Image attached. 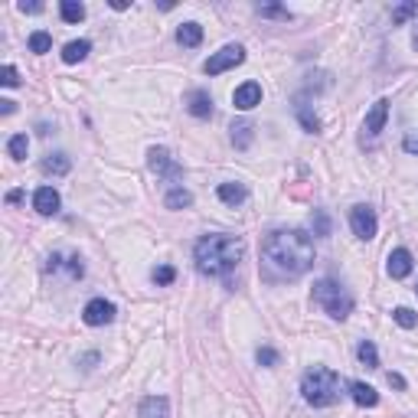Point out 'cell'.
Returning <instances> with one entry per match:
<instances>
[{
	"label": "cell",
	"instance_id": "6da1fadb",
	"mask_svg": "<svg viewBox=\"0 0 418 418\" xmlns=\"http://www.w3.org/2000/svg\"><path fill=\"white\" fill-rule=\"evenodd\" d=\"M262 265L268 278H301L314 268V239L304 229H274L262 242Z\"/></svg>",
	"mask_w": 418,
	"mask_h": 418
},
{
	"label": "cell",
	"instance_id": "7a4b0ae2",
	"mask_svg": "<svg viewBox=\"0 0 418 418\" xmlns=\"http://www.w3.org/2000/svg\"><path fill=\"white\" fill-rule=\"evenodd\" d=\"M242 255H245V242L239 235H225V232L203 235L193 249L196 272L209 274V278H229V272L242 262Z\"/></svg>",
	"mask_w": 418,
	"mask_h": 418
},
{
	"label": "cell",
	"instance_id": "3957f363",
	"mask_svg": "<svg viewBox=\"0 0 418 418\" xmlns=\"http://www.w3.org/2000/svg\"><path fill=\"white\" fill-rule=\"evenodd\" d=\"M301 395L314 409H327V405H333L343 395V379L333 370H327V366H314L301 379Z\"/></svg>",
	"mask_w": 418,
	"mask_h": 418
},
{
	"label": "cell",
	"instance_id": "277c9868",
	"mask_svg": "<svg viewBox=\"0 0 418 418\" xmlns=\"http://www.w3.org/2000/svg\"><path fill=\"white\" fill-rule=\"evenodd\" d=\"M314 301H317L333 321H346V317L353 314V294L340 282H333V278H321V282L314 284Z\"/></svg>",
	"mask_w": 418,
	"mask_h": 418
},
{
	"label": "cell",
	"instance_id": "5b68a950",
	"mask_svg": "<svg viewBox=\"0 0 418 418\" xmlns=\"http://www.w3.org/2000/svg\"><path fill=\"white\" fill-rule=\"evenodd\" d=\"M245 63V49L239 46V43H229V46H223L219 53H213V56L203 63V73L206 75H223L225 69H235V65Z\"/></svg>",
	"mask_w": 418,
	"mask_h": 418
},
{
	"label": "cell",
	"instance_id": "8992f818",
	"mask_svg": "<svg viewBox=\"0 0 418 418\" xmlns=\"http://www.w3.org/2000/svg\"><path fill=\"white\" fill-rule=\"evenodd\" d=\"M350 225H353V235L363 242L376 239V229H379V219H376V209L366 206V203H356L350 209Z\"/></svg>",
	"mask_w": 418,
	"mask_h": 418
},
{
	"label": "cell",
	"instance_id": "52a82bcc",
	"mask_svg": "<svg viewBox=\"0 0 418 418\" xmlns=\"http://www.w3.org/2000/svg\"><path fill=\"white\" fill-rule=\"evenodd\" d=\"M147 167H151L157 177H167V180H180V177H183V167L170 157L167 147H151V151H147Z\"/></svg>",
	"mask_w": 418,
	"mask_h": 418
},
{
	"label": "cell",
	"instance_id": "ba28073f",
	"mask_svg": "<svg viewBox=\"0 0 418 418\" xmlns=\"http://www.w3.org/2000/svg\"><path fill=\"white\" fill-rule=\"evenodd\" d=\"M386 118H389V98H379V102L370 108L366 121H363V144H373V141L382 134V128H386Z\"/></svg>",
	"mask_w": 418,
	"mask_h": 418
},
{
	"label": "cell",
	"instance_id": "9c48e42d",
	"mask_svg": "<svg viewBox=\"0 0 418 418\" xmlns=\"http://www.w3.org/2000/svg\"><path fill=\"white\" fill-rule=\"evenodd\" d=\"M82 321L89 323V327H104V323L114 321V304L104 298H95L85 304V311H82Z\"/></svg>",
	"mask_w": 418,
	"mask_h": 418
},
{
	"label": "cell",
	"instance_id": "30bf717a",
	"mask_svg": "<svg viewBox=\"0 0 418 418\" xmlns=\"http://www.w3.org/2000/svg\"><path fill=\"white\" fill-rule=\"evenodd\" d=\"M412 268H415V262H412V252L409 249H392V252H389V262H386L389 278L402 282V278H409V274H412Z\"/></svg>",
	"mask_w": 418,
	"mask_h": 418
},
{
	"label": "cell",
	"instance_id": "8fae6325",
	"mask_svg": "<svg viewBox=\"0 0 418 418\" xmlns=\"http://www.w3.org/2000/svg\"><path fill=\"white\" fill-rule=\"evenodd\" d=\"M232 104L239 112H252L255 104H262V85L258 82H242L239 89L232 92Z\"/></svg>",
	"mask_w": 418,
	"mask_h": 418
},
{
	"label": "cell",
	"instance_id": "7c38bea8",
	"mask_svg": "<svg viewBox=\"0 0 418 418\" xmlns=\"http://www.w3.org/2000/svg\"><path fill=\"white\" fill-rule=\"evenodd\" d=\"M59 193L53 190V186H40L36 193H33V209L40 213V216H56L59 213Z\"/></svg>",
	"mask_w": 418,
	"mask_h": 418
},
{
	"label": "cell",
	"instance_id": "4fadbf2b",
	"mask_svg": "<svg viewBox=\"0 0 418 418\" xmlns=\"http://www.w3.org/2000/svg\"><path fill=\"white\" fill-rule=\"evenodd\" d=\"M186 112L193 114V118H209V114H213V98H209V92H203V89L190 92V98H186Z\"/></svg>",
	"mask_w": 418,
	"mask_h": 418
},
{
	"label": "cell",
	"instance_id": "5bb4252c",
	"mask_svg": "<svg viewBox=\"0 0 418 418\" xmlns=\"http://www.w3.org/2000/svg\"><path fill=\"white\" fill-rule=\"evenodd\" d=\"M219 200L225 203V206H242V203L249 200V190H245V183H219Z\"/></svg>",
	"mask_w": 418,
	"mask_h": 418
},
{
	"label": "cell",
	"instance_id": "9a60e30c",
	"mask_svg": "<svg viewBox=\"0 0 418 418\" xmlns=\"http://www.w3.org/2000/svg\"><path fill=\"white\" fill-rule=\"evenodd\" d=\"M350 395H353V402L363 405V409L379 405V392L373 386H366V382H350Z\"/></svg>",
	"mask_w": 418,
	"mask_h": 418
},
{
	"label": "cell",
	"instance_id": "2e32d148",
	"mask_svg": "<svg viewBox=\"0 0 418 418\" xmlns=\"http://www.w3.org/2000/svg\"><path fill=\"white\" fill-rule=\"evenodd\" d=\"M141 418H170V405L164 395H151L141 402Z\"/></svg>",
	"mask_w": 418,
	"mask_h": 418
},
{
	"label": "cell",
	"instance_id": "e0dca14e",
	"mask_svg": "<svg viewBox=\"0 0 418 418\" xmlns=\"http://www.w3.org/2000/svg\"><path fill=\"white\" fill-rule=\"evenodd\" d=\"M69 170H73L69 154H49L46 161H43V173H53V177H65Z\"/></svg>",
	"mask_w": 418,
	"mask_h": 418
},
{
	"label": "cell",
	"instance_id": "ac0fdd59",
	"mask_svg": "<svg viewBox=\"0 0 418 418\" xmlns=\"http://www.w3.org/2000/svg\"><path fill=\"white\" fill-rule=\"evenodd\" d=\"M89 53H92L89 40H73V43H65V49H63V63L75 65V63H82V59L89 56Z\"/></svg>",
	"mask_w": 418,
	"mask_h": 418
},
{
	"label": "cell",
	"instance_id": "d6986e66",
	"mask_svg": "<svg viewBox=\"0 0 418 418\" xmlns=\"http://www.w3.org/2000/svg\"><path fill=\"white\" fill-rule=\"evenodd\" d=\"M164 206H167V209H186V206H193V193H190V190H183V186H170L167 196H164Z\"/></svg>",
	"mask_w": 418,
	"mask_h": 418
},
{
	"label": "cell",
	"instance_id": "ffe728a7",
	"mask_svg": "<svg viewBox=\"0 0 418 418\" xmlns=\"http://www.w3.org/2000/svg\"><path fill=\"white\" fill-rule=\"evenodd\" d=\"M177 43H180V46H186V49L200 46V43H203V26L200 23H183L177 30Z\"/></svg>",
	"mask_w": 418,
	"mask_h": 418
},
{
	"label": "cell",
	"instance_id": "44dd1931",
	"mask_svg": "<svg viewBox=\"0 0 418 418\" xmlns=\"http://www.w3.org/2000/svg\"><path fill=\"white\" fill-rule=\"evenodd\" d=\"M59 14H63L65 23H82V20H85V7H82L79 0H63V4H59Z\"/></svg>",
	"mask_w": 418,
	"mask_h": 418
},
{
	"label": "cell",
	"instance_id": "7402d4cb",
	"mask_svg": "<svg viewBox=\"0 0 418 418\" xmlns=\"http://www.w3.org/2000/svg\"><path fill=\"white\" fill-rule=\"evenodd\" d=\"M294 112H298V118H301V124H304V131H311V134H321V118H317V114H311V108H307L304 102L294 104Z\"/></svg>",
	"mask_w": 418,
	"mask_h": 418
},
{
	"label": "cell",
	"instance_id": "603a6c76",
	"mask_svg": "<svg viewBox=\"0 0 418 418\" xmlns=\"http://www.w3.org/2000/svg\"><path fill=\"white\" fill-rule=\"evenodd\" d=\"M356 356H360L363 366H370V370H379V353H376V346H373L370 340H363V343L356 346Z\"/></svg>",
	"mask_w": 418,
	"mask_h": 418
},
{
	"label": "cell",
	"instance_id": "cb8c5ba5",
	"mask_svg": "<svg viewBox=\"0 0 418 418\" xmlns=\"http://www.w3.org/2000/svg\"><path fill=\"white\" fill-rule=\"evenodd\" d=\"M49 49H53V36H49V33H43V30L30 33V53L43 56V53H49Z\"/></svg>",
	"mask_w": 418,
	"mask_h": 418
},
{
	"label": "cell",
	"instance_id": "d4e9b609",
	"mask_svg": "<svg viewBox=\"0 0 418 418\" xmlns=\"http://www.w3.org/2000/svg\"><path fill=\"white\" fill-rule=\"evenodd\" d=\"M7 151H10V157H14V161H26V151H30V141H26V134H14V137H10Z\"/></svg>",
	"mask_w": 418,
	"mask_h": 418
},
{
	"label": "cell",
	"instance_id": "484cf974",
	"mask_svg": "<svg viewBox=\"0 0 418 418\" xmlns=\"http://www.w3.org/2000/svg\"><path fill=\"white\" fill-rule=\"evenodd\" d=\"M392 321L399 323V327L412 330V327H418V314L412 311V307H395V311H392Z\"/></svg>",
	"mask_w": 418,
	"mask_h": 418
},
{
	"label": "cell",
	"instance_id": "4316f807",
	"mask_svg": "<svg viewBox=\"0 0 418 418\" xmlns=\"http://www.w3.org/2000/svg\"><path fill=\"white\" fill-rule=\"evenodd\" d=\"M232 144L239 147V151H245V147L252 144V124H235L232 128Z\"/></svg>",
	"mask_w": 418,
	"mask_h": 418
},
{
	"label": "cell",
	"instance_id": "83f0119b",
	"mask_svg": "<svg viewBox=\"0 0 418 418\" xmlns=\"http://www.w3.org/2000/svg\"><path fill=\"white\" fill-rule=\"evenodd\" d=\"M151 278H154V284H173V278H177V272L170 265H157L151 272Z\"/></svg>",
	"mask_w": 418,
	"mask_h": 418
},
{
	"label": "cell",
	"instance_id": "f1b7e54d",
	"mask_svg": "<svg viewBox=\"0 0 418 418\" xmlns=\"http://www.w3.org/2000/svg\"><path fill=\"white\" fill-rule=\"evenodd\" d=\"M418 14V4H399V7L392 10V23L399 26V23H405L409 16H415Z\"/></svg>",
	"mask_w": 418,
	"mask_h": 418
},
{
	"label": "cell",
	"instance_id": "f546056e",
	"mask_svg": "<svg viewBox=\"0 0 418 418\" xmlns=\"http://www.w3.org/2000/svg\"><path fill=\"white\" fill-rule=\"evenodd\" d=\"M258 14H262V16H272V20H291L288 7H278V4H262V7H258Z\"/></svg>",
	"mask_w": 418,
	"mask_h": 418
},
{
	"label": "cell",
	"instance_id": "4dcf8cb0",
	"mask_svg": "<svg viewBox=\"0 0 418 418\" xmlns=\"http://www.w3.org/2000/svg\"><path fill=\"white\" fill-rule=\"evenodd\" d=\"M314 235H330V219L323 209H314Z\"/></svg>",
	"mask_w": 418,
	"mask_h": 418
},
{
	"label": "cell",
	"instance_id": "1f68e13d",
	"mask_svg": "<svg viewBox=\"0 0 418 418\" xmlns=\"http://www.w3.org/2000/svg\"><path fill=\"white\" fill-rule=\"evenodd\" d=\"M0 85H4V89H16V85H20V75H16L14 65H4V69H0Z\"/></svg>",
	"mask_w": 418,
	"mask_h": 418
},
{
	"label": "cell",
	"instance_id": "d6a6232c",
	"mask_svg": "<svg viewBox=\"0 0 418 418\" xmlns=\"http://www.w3.org/2000/svg\"><path fill=\"white\" fill-rule=\"evenodd\" d=\"M255 360H258V366H274V363H278V353H274L272 346H262L255 353Z\"/></svg>",
	"mask_w": 418,
	"mask_h": 418
},
{
	"label": "cell",
	"instance_id": "836d02e7",
	"mask_svg": "<svg viewBox=\"0 0 418 418\" xmlns=\"http://www.w3.org/2000/svg\"><path fill=\"white\" fill-rule=\"evenodd\" d=\"M402 147H405L409 154H415V157H418V134H415V131H409V134L402 137Z\"/></svg>",
	"mask_w": 418,
	"mask_h": 418
},
{
	"label": "cell",
	"instance_id": "e575fe53",
	"mask_svg": "<svg viewBox=\"0 0 418 418\" xmlns=\"http://www.w3.org/2000/svg\"><path fill=\"white\" fill-rule=\"evenodd\" d=\"M69 274H73V278H82V274H85V265H82V258H79V255L69 258Z\"/></svg>",
	"mask_w": 418,
	"mask_h": 418
},
{
	"label": "cell",
	"instance_id": "d590c367",
	"mask_svg": "<svg viewBox=\"0 0 418 418\" xmlns=\"http://www.w3.org/2000/svg\"><path fill=\"white\" fill-rule=\"evenodd\" d=\"M389 386H392V389H405V379L399 376V373H389Z\"/></svg>",
	"mask_w": 418,
	"mask_h": 418
},
{
	"label": "cell",
	"instance_id": "8d00e7d4",
	"mask_svg": "<svg viewBox=\"0 0 418 418\" xmlns=\"http://www.w3.org/2000/svg\"><path fill=\"white\" fill-rule=\"evenodd\" d=\"M20 10H23V14H40L43 4H26V0H23V4H20Z\"/></svg>",
	"mask_w": 418,
	"mask_h": 418
},
{
	"label": "cell",
	"instance_id": "74e56055",
	"mask_svg": "<svg viewBox=\"0 0 418 418\" xmlns=\"http://www.w3.org/2000/svg\"><path fill=\"white\" fill-rule=\"evenodd\" d=\"M0 112H4V114H14V102H10V98H4V102H0Z\"/></svg>",
	"mask_w": 418,
	"mask_h": 418
},
{
	"label": "cell",
	"instance_id": "f35d334b",
	"mask_svg": "<svg viewBox=\"0 0 418 418\" xmlns=\"http://www.w3.org/2000/svg\"><path fill=\"white\" fill-rule=\"evenodd\" d=\"M20 196H23V193H20V190H14V193H7V203H20Z\"/></svg>",
	"mask_w": 418,
	"mask_h": 418
},
{
	"label": "cell",
	"instance_id": "ab89813d",
	"mask_svg": "<svg viewBox=\"0 0 418 418\" xmlns=\"http://www.w3.org/2000/svg\"><path fill=\"white\" fill-rule=\"evenodd\" d=\"M412 46H415V49H418V30H415V36H412Z\"/></svg>",
	"mask_w": 418,
	"mask_h": 418
},
{
	"label": "cell",
	"instance_id": "60d3db41",
	"mask_svg": "<svg viewBox=\"0 0 418 418\" xmlns=\"http://www.w3.org/2000/svg\"><path fill=\"white\" fill-rule=\"evenodd\" d=\"M415 291H418V288H415Z\"/></svg>",
	"mask_w": 418,
	"mask_h": 418
}]
</instances>
